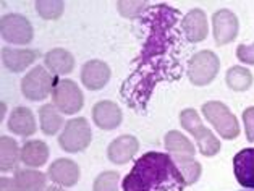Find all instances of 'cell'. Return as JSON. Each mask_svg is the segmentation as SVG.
<instances>
[{"label":"cell","mask_w":254,"mask_h":191,"mask_svg":"<svg viewBox=\"0 0 254 191\" xmlns=\"http://www.w3.org/2000/svg\"><path fill=\"white\" fill-rule=\"evenodd\" d=\"M8 130L15 134L28 138L36 133V120L28 107H15L8 119Z\"/></svg>","instance_id":"17"},{"label":"cell","mask_w":254,"mask_h":191,"mask_svg":"<svg viewBox=\"0 0 254 191\" xmlns=\"http://www.w3.org/2000/svg\"><path fill=\"white\" fill-rule=\"evenodd\" d=\"M212 31L217 46L230 44L238 36L240 21L230 10H219L212 16Z\"/></svg>","instance_id":"9"},{"label":"cell","mask_w":254,"mask_h":191,"mask_svg":"<svg viewBox=\"0 0 254 191\" xmlns=\"http://www.w3.org/2000/svg\"><path fill=\"white\" fill-rule=\"evenodd\" d=\"M241 191H254V190H241Z\"/></svg>","instance_id":"32"},{"label":"cell","mask_w":254,"mask_h":191,"mask_svg":"<svg viewBox=\"0 0 254 191\" xmlns=\"http://www.w3.org/2000/svg\"><path fill=\"white\" fill-rule=\"evenodd\" d=\"M233 172L241 187L254 190V147L240 151L233 157Z\"/></svg>","instance_id":"15"},{"label":"cell","mask_w":254,"mask_h":191,"mask_svg":"<svg viewBox=\"0 0 254 191\" xmlns=\"http://www.w3.org/2000/svg\"><path fill=\"white\" fill-rule=\"evenodd\" d=\"M139 149V141L131 134H123L114 139L107 147V157L110 162L123 165L129 162Z\"/></svg>","instance_id":"13"},{"label":"cell","mask_w":254,"mask_h":191,"mask_svg":"<svg viewBox=\"0 0 254 191\" xmlns=\"http://www.w3.org/2000/svg\"><path fill=\"white\" fill-rule=\"evenodd\" d=\"M119 183H120L119 172H102L94 180L92 191H119Z\"/></svg>","instance_id":"26"},{"label":"cell","mask_w":254,"mask_h":191,"mask_svg":"<svg viewBox=\"0 0 254 191\" xmlns=\"http://www.w3.org/2000/svg\"><path fill=\"white\" fill-rule=\"evenodd\" d=\"M180 26H182L185 38L190 42H201L207 38V33H209L207 16L199 8L188 11V15H185L183 21L180 23Z\"/></svg>","instance_id":"14"},{"label":"cell","mask_w":254,"mask_h":191,"mask_svg":"<svg viewBox=\"0 0 254 191\" xmlns=\"http://www.w3.org/2000/svg\"><path fill=\"white\" fill-rule=\"evenodd\" d=\"M92 120L104 131L115 130L123 120L122 109L112 101H101L92 107Z\"/></svg>","instance_id":"11"},{"label":"cell","mask_w":254,"mask_h":191,"mask_svg":"<svg viewBox=\"0 0 254 191\" xmlns=\"http://www.w3.org/2000/svg\"><path fill=\"white\" fill-rule=\"evenodd\" d=\"M243 123L248 141L254 143V107H248L243 112Z\"/></svg>","instance_id":"29"},{"label":"cell","mask_w":254,"mask_h":191,"mask_svg":"<svg viewBox=\"0 0 254 191\" xmlns=\"http://www.w3.org/2000/svg\"><path fill=\"white\" fill-rule=\"evenodd\" d=\"M49 159V146L41 139L26 141L21 147V162L28 167H42Z\"/></svg>","instance_id":"19"},{"label":"cell","mask_w":254,"mask_h":191,"mask_svg":"<svg viewBox=\"0 0 254 191\" xmlns=\"http://www.w3.org/2000/svg\"><path fill=\"white\" fill-rule=\"evenodd\" d=\"M52 104L62 114L75 115L83 109L84 97L79 86L73 79H57L52 91Z\"/></svg>","instance_id":"6"},{"label":"cell","mask_w":254,"mask_h":191,"mask_svg":"<svg viewBox=\"0 0 254 191\" xmlns=\"http://www.w3.org/2000/svg\"><path fill=\"white\" fill-rule=\"evenodd\" d=\"M0 191H21L20 187L16 185L15 178H0Z\"/></svg>","instance_id":"30"},{"label":"cell","mask_w":254,"mask_h":191,"mask_svg":"<svg viewBox=\"0 0 254 191\" xmlns=\"http://www.w3.org/2000/svg\"><path fill=\"white\" fill-rule=\"evenodd\" d=\"M46 191H65V190H62V188H59V187H49Z\"/></svg>","instance_id":"31"},{"label":"cell","mask_w":254,"mask_h":191,"mask_svg":"<svg viewBox=\"0 0 254 191\" xmlns=\"http://www.w3.org/2000/svg\"><path fill=\"white\" fill-rule=\"evenodd\" d=\"M39 57L38 51H31V49H2V62L3 66L13 73H20L24 68H28L31 64H34L36 59Z\"/></svg>","instance_id":"16"},{"label":"cell","mask_w":254,"mask_h":191,"mask_svg":"<svg viewBox=\"0 0 254 191\" xmlns=\"http://www.w3.org/2000/svg\"><path fill=\"white\" fill-rule=\"evenodd\" d=\"M202 115L212 125L217 133L225 139H235L240 134V125L237 117L232 114L224 102L210 101L202 106Z\"/></svg>","instance_id":"3"},{"label":"cell","mask_w":254,"mask_h":191,"mask_svg":"<svg viewBox=\"0 0 254 191\" xmlns=\"http://www.w3.org/2000/svg\"><path fill=\"white\" fill-rule=\"evenodd\" d=\"M165 149L172 152L173 156L175 154H183V156H193V154L196 152L193 143L185 136L183 133L180 131H169L165 134Z\"/></svg>","instance_id":"25"},{"label":"cell","mask_w":254,"mask_h":191,"mask_svg":"<svg viewBox=\"0 0 254 191\" xmlns=\"http://www.w3.org/2000/svg\"><path fill=\"white\" fill-rule=\"evenodd\" d=\"M34 38L33 26L26 16L18 13H8L2 16V39L11 44L24 46Z\"/></svg>","instance_id":"8"},{"label":"cell","mask_w":254,"mask_h":191,"mask_svg":"<svg viewBox=\"0 0 254 191\" xmlns=\"http://www.w3.org/2000/svg\"><path fill=\"white\" fill-rule=\"evenodd\" d=\"M55 79L54 76L49 73L47 68L44 66H34L33 70L26 73V76H23L21 79V92L26 99L33 101V102H39L44 101L46 97L54 91L55 86Z\"/></svg>","instance_id":"7"},{"label":"cell","mask_w":254,"mask_h":191,"mask_svg":"<svg viewBox=\"0 0 254 191\" xmlns=\"http://www.w3.org/2000/svg\"><path fill=\"white\" fill-rule=\"evenodd\" d=\"M254 78L251 71L245 68V66H232L225 75V83L232 91L243 92L248 91L253 86Z\"/></svg>","instance_id":"24"},{"label":"cell","mask_w":254,"mask_h":191,"mask_svg":"<svg viewBox=\"0 0 254 191\" xmlns=\"http://www.w3.org/2000/svg\"><path fill=\"white\" fill-rule=\"evenodd\" d=\"M220 70V60L212 51L196 52L188 62V78L196 86H206L214 81Z\"/></svg>","instance_id":"5"},{"label":"cell","mask_w":254,"mask_h":191,"mask_svg":"<svg viewBox=\"0 0 254 191\" xmlns=\"http://www.w3.org/2000/svg\"><path fill=\"white\" fill-rule=\"evenodd\" d=\"M44 64L54 75H68L75 68V57L65 49H52L46 54Z\"/></svg>","instance_id":"18"},{"label":"cell","mask_w":254,"mask_h":191,"mask_svg":"<svg viewBox=\"0 0 254 191\" xmlns=\"http://www.w3.org/2000/svg\"><path fill=\"white\" fill-rule=\"evenodd\" d=\"M112 71L110 66L102 60H89L86 62L81 68V81L86 89L101 91L109 83Z\"/></svg>","instance_id":"10"},{"label":"cell","mask_w":254,"mask_h":191,"mask_svg":"<svg viewBox=\"0 0 254 191\" xmlns=\"http://www.w3.org/2000/svg\"><path fill=\"white\" fill-rule=\"evenodd\" d=\"M187 182L173 162L162 152H146L123 178V191H185Z\"/></svg>","instance_id":"1"},{"label":"cell","mask_w":254,"mask_h":191,"mask_svg":"<svg viewBox=\"0 0 254 191\" xmlns=\"http://www.w3.org/2000/svg\"><path fill=\"white\" fill-rule=\"evenodd\" d=\"M15 182L21 191H44L47 185V177L39 170L20 169L15 172Z\"/></svg>","instance_id":"20"},{"label":"cell","mask_w":254,"mask_h":191,"mask_svg":"<svg viewBox=\"0 0 254 191\" xmlns=\"http://www.w3.org/2000/svg\"><path fill=\"white\" fill-rule=\"evenodd\" d=\"M237 59L241 64L254 65V42L253 44H240L237 47Z\"/></svg>","instance_id":"28"},{"label":"cell","mask_w":254,"mask_h":191,"mask_svg":"<svg viewBox=\"0 0 254 191\" xmlns=\"http://www.w3.org/2000/svg\"><path fill=\"white\" fill-rule=\"evenodd\" d=\"M180 123L188 133L193 134L194 141L197 143V147L202 156L214 157L220 151V141L214 136V133L202 125L199 115L194 109H185L180 114Z\"/></svg>","instance_id":"2"},{"label":"cell","mask_w":254,"mask_h":191,"mask_svg":"<svg viewBox=\"0 0 254 191\" xmlns=\"http://www.w3.org/2000/svg\"><path fill=\"white\" fill-rule=\"evenodd\" d=\"M64 2H38L36 8H38L39 15L46 20H57L59 16L64 13Z\"/></svg>","instance_id":"27"},{"label":"cell","mask_w":254,"mask_h":191,"mask_svg":"<svg viewBox=\"0 0 254 191\" xmlns=\"http://www.w3.org/2000/svg\"><path fill=\"white\" fill-rule=\"evenodd\" d=\"M173 162L178 167L180 174L183 175L187 185H194L197 182V178L201 177L202 169L201 164L193 159V156H183V154H175L173 156Z\"/></svg>","instance_id":"23"},{"label":"cell","mask_w":254,"mask_h":191,"mask_svg":"<svg viewBox=\"0 0 254 191\" xmlns=\"http://www.w3.org/2000/svg\"><path fill=\"white\" fill-rule=\"evenodd\" d=\"M39 122L42 133L47 136H54L64 127V115L54 104H46L39 109Z\"/></svg>","instance_id":"21"},{"label":"cell","mask_w":254,"mask_h":191,"mask_svg":"<svg viewBox=\"0 0 254 191\" xmlns=\"http://www.w3.org/2000/svg\"><path fill=\"white\" fill-rule=\"evenodd\" d=\"M91 127L86 119L78 117L65 123V128L59 136V144L65 152H81L91 144Z\"/></svg>","instance_id":"4"},{"label":"cell","mask_w":254,"mask_h":191,"mask_svg":"<svg viewBox=\"0 0 254 191\" xmlns=\"http://www.w3.org/2000/svg\"><path fill=\"white\" fill-rule=\"evenodd\" d=\"M21 159V151L18 147L16 141L10 136L0 138V170L11 172L15 170Z\"/></svg>","instance_id":"22"},{"label":"cell","mask_w":254,"mask_h":191,"mask_svg":"<svg viewBox=\"0 0 254 191\" xmlns=\"http://www.w3.org/2000/svg\"><path fill=\"white\" fill-rule=\"evenodd\" d=\"M47 177L59 187H75L79 180V167L71 159H57L49 167Z\"/></svg>","instance_id":"12"}]
</instances>
